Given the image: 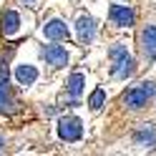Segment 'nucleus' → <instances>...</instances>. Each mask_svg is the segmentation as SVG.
Instances as JSON below:
<instances>
[{
	"label": "nucleus",
	"mask_w": 156,
	"mask_h": 156,
	"mask_svg": "<svg viewBox=\"0 0 156 156\" xmlns=\"http://www.w3.org/2000/svg\"><path fill=\"white\" fill-rule=\"evenodd\" d=\"M154 101H156V76H146L133 81L131 86H126L103 108L98 146H103V151H108L133 123L149 119L154 111Z\"/></svg>",
	"instance_id": "f257e3e1"
},
{
	"label": "nucleus",
	"mask_w": 156,
	"mask_h": 156,
	"mask_svg": "<svg viewBox=\"0 0 156 156\" xmlns=\"http://www.w3.org/2000/svg\"><path fill=\"white\" fill-rule=\"evenodd\" d=\"M139 18L133 28V51L139 58V71L146 73L156 63V3L139 0Z\"/></svg>",
	"instance_id": "f03ea898"
},
{
	"label": "nucleus",
	"mask_w": 156,
	"mask_h": 156,
	"mask_svg": "<svg viewBox=\"0 0 156 156\" xmlns=\"http://www.w3.org/2000/svg\"><path fill=\"white\" fill-rule=\"evenodd\" d=\"M18 48H20L18 43L0 41V116H5V119H18L28 111L25 101L20 98V88L15 86L10 73V63Z\"/></svg>",
	"instance_id": "7ed1b4c3"
},
{
	"label": "nucleus",
	"mask_w": 156,
	"mask_h": 156,
	"mask_svg": "<svg viewBox=\"0 0 156 156\" xmlns=\"http://www.w3.org/2000/svg\"><path fill=\"white\" fill-rule=\"evenodd\" d=\"M139 58L136 51L123 41L121 35L106 43V78L111 83H131L139 76Z\"/></svg>",
	"instance_id": "20e7f679"
},
{
	"label": "nucleus",
	"mask_w": 156,
	"mask_h": 156,
	"mask_svg": "<svg viewBox=\"0 0 156 156\" xmlns=\"http://www.w3.org/2000/svg\"><path fill=\"white\" fill-rule=\"evenodd\" d=\"M108 151L119 154H156V119H144L133 123Z\"/></svg>",
	"instance_id": "39448f33"
},
{
	"label": "nucleus",
	"mask_w": 156,
	"mask_h": 156,
	"mask_svg": "<svg viewBox=\"0 0 156 156\" xmlns=\"http://www.w3.org/2000/svg\"><path fill=\"white\" fill-rule=\"evenodd\" d=\"M86 83H88V68H73L66 78L61 93H58V106L61 108H76V106H81L83 98L88 96V86Z\"/></svg>",
	"instance_id": "423d86ee"
},
{
	"label": "nucleus",
	"mask_w": 156,
	"mask_h": 156,
	"mask_svg": "<svg viewBox=\"0 0 156 156\" xmlns=\"http://www.w3.org/2000/svg\"><path fill=\"white\" fill-rule=\"evenodd\" d=\"M136 18H139V8L131 3H111L108 13H106V33L121 35L136 28Z\"/></svg>",
	"instance_id": "0eeeda50"
},
{
	"label": "nucleus",
	"mask_w": 156,
	"mask_h": 156,
	"mask_svg": "<svg viewBox=\"0 0 156 156\" xmlns=\"http://www.w3.org/2000/svg\"><path fill=\"white\" fill-rule=\"evenodd\" d=\"M35 51H38V58H41V63L45 66L48 76H55V73L66 71V68L71 66V61H73V53L68 51L63 43H53V41H48V45H45V41H43V43H38V45H35Z\"/></svg>",
	"instance_id": "6e6552de"
},
{
	"label": "nucleus",
	"mask_w": 156,
	"mask_h": 156,
	"mask_svg": "<svg viewBox=\"0 0 156 156\" xmlns=\"http://www.w3.org/2000/svg\"><path fill=\"white\" fill-rule=\"evenodd\" d=\"M38 30H41V38H43V41H53V43H68V41L73 38L71 23H68L66 15H63L61 10H55V8H51V10L41 18Z\"/></svg>",
	"instance_id": "1a4fd4ad"
},
{
	"label": "nucleus",
	"mask_w": 156,
	"mask_h": 156,
	"mask_svg": "<svg viewBox=\"0 0 156 156\" xmlns=\"http://www.w3.org/2000/svg\"><path fill=\"white\" fill-rule=\"evenodd\" d=\"M71 25H73V38L81 48H91L96 43V38H98V33H101V23L93 18V13L83 10V8H78L73 13Z\"/></svg>",
	"instance_id": "9d476101"
},
{
	"label": "nucleus",
	"mask_w": 156,
	"mask_h": 156,
	"mask_svg": "<svg viewBox=\"0 0 156 156\" xmlns=\"http://www.w3.org/2000/svg\"><path fill=\"white\" fill-rule=\"evenodd\" d=\"M23 10L25 8L18 0H8L0 8V41H10V38L23 33Z\"/></svg>",
	"instance_id": "9b49d317"
},
{
	"label": "nucleus",
	"mask_w": 156,
	"mask_h": 156,
	"mask_svg": "<svg viewBox=\"0 0 156 156\" xmlns=\"http://www.w3.org/2000/svg\"><path fill=\"white\" fill-rule=\"evenodd\" d=\"M55 136L63 144H81L86 136V121L73 111H66L55 119Z\"/></svg>",
	"instance_id": "f8f14e48"
},
{
	"label": "nucleus",
	"mask_w": 156,
	"mask_h": 156,
	"mask_svg": "<svg viewBox=\"0 0 156 156\" xmlns=\"http://www.w3.org/2000/svg\"><path fill=\"white\" fill-rule=\"evenodd\" d=\"M10 73H13V81H15V86H18L20 91L33 88V86L43 78L41 68H38V66H33V63H15Z\"/></svg>",
	"instance_id": "ddd939ff"
},
{
	"label": "nucleus",
	"mask_w": 156,
	"mask_h": 156,
	"mask_svg": "<svg viewBox=\"0 0 156 156\" xmlns=\"http://www.w3.org/2000/svg\"><path fill=\"white\" fill-rule=\"evenodd\" d=\"M106 103H108V96H106V86H101V83L91 86L88 96H86V106H88V113H91V116H98V113L106 108Z\"/></svg>",
	"instance_id": "4468645a"
},
{
	"label": "nucleus",
	"mask_w": 156,
	"mask_h": 156,
	"mask_svg": "<svg viewBox=\"0 0 156 156\" xmlns=\"http://www.w3.org/2000/svg\"><path fill=\"white\" fill-rule=\"evenodd\" d=\"M28 144V139L23 141L20 133H15L5 126H0V154H13V151H20L23 146Z\"/></svg>",
	"instance_id": "2eb2a0df"
},
{
	"label": "nucleus",
	"mask_w": 156,
	"mask_h": 156,
	"mask_svg": "<svg viewBox=\"0 0 156 156\" xmlns=\"http://www.w3.org/2000/svg\"><path fill=\"white\" fill-rule=\"evenodd\" d=\"M25 10H30V13H35V10H41V5H43V0H18Z\"/></svg>",
	"instance_id": "dca6fc26"
},
{
	"label": "nucleus",
	"mask_w": 156,
	"mask_h": 156,
	"mask_svg": "<svg viewBox=\"0 0 156 156\" xmlns=\"http://www.w3.org/2000/svg\"><path fill=\"white\" fill-rule=\"evenodd\" d=\"M151 119H156V101H154V111H151Z\"/></svg>",
	"instance_id": "f3484780"
}]
</instances>
